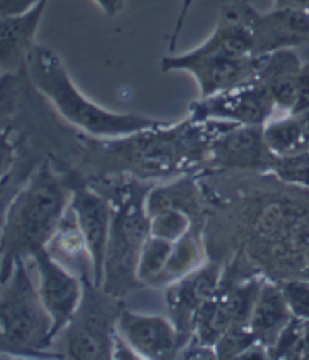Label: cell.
Returning <instances> with one entry per match:
<instances>
[{"instance_id":"cell-6","label":"cell","mask_w":309,"mask_h":360,"mask_svg":"<svg viewBox=\"0 0 309 360\" xmlns=\"http://www.w3.org/2000/svg\"><path fill=\"white\" fill-rule=\"evenodd\" d=\"M122 299L106 291L92 278H83V295L76 312L62 330V356L74 360H111Z\"/></svg>"},{"instance_id":"cell-10","label":"cell","mask_w":309,"mask_h":360,"mask_svg":"<svg viewBox=\"0 0 309 360\" xmlns=\"http://www.w3.org/2000/svg\"><path fill=\"white\" fill-rule=\"evenodd\" d=\"M273 158L263 125L228 124L213 139L206 165L213 171L270 174Z\"/></svg>"},{"instance_id":"cell-27","label":"cell","mask_w":309,"mask_h":360,"mask_svg":"<svg viewBox=\"0 0 309 360\" xmlns=\"http://www.w3.org/2000/svg\"><path fill=\"white\" fill-rule=\"evenodd\" d=\"M0 353L17 354V356H29L25 350H21V348H18L17 345H14L13 342H11L2 332H0Z\"/></svg>"},{"instance_id":"cell-1","label":"cell","mask_w":309,"mask_h":360,"mask_svg":"<svg viewBox=\"0 0 309 360\" xmlns=\"http://www.w3.org/2000/svg\"><path fill=\"white\" fill-rule=\"evenodd\" d=\"M231 122L189 118L115 139L88 143L87 157L100 174L132 175L144 181L183 176L207 163L213 139Z\"/></svg>"},{"instance_id":"cell-23","label":"cell","mask_w":309,"mask_h":360,"mask_svg":"<svg viewBox=\"0 0 309 360\" xmlns=\"http://www.w3.org/2000/svg\"><path fill=\"white\" fill-rule=\"evenodd\" d=\"M11 134H13V131L9 129L0 131V184L13 172L17 160L15 143Z\"/></svg>"},{"instance_id":"cell-5","label":"cell","mask_w":309,"mask_h":360,"mask_svg":"<svg viewBox=\"0 0 309 360\" xmlns=\"http://www.w3.org/2000/svg\"><path fill=\"white\" fill-rule=\"evenodd\" d=\"M51 329L38 285L30 276L26 259H20L8 279L0 282V332L30 357H63L47 353L55 342Z\"/></svg>"},{"instance_id":"cell-15","label":"cell","mask_w":309,"mask_h":360,"mask_svg":"<svg viewBox=\"0 0 309 360\" xmlns=\"http://www.w3.org/2000/svg\"><path fill=\"white\" fill-rule=\"evenodd\" d=\"M47 5L41 0L23 14L0 18V72L14 76L25 70Z\"/></svg>"},{"instance_id":"cell-12","label":"cell","mask_w":309,"mask_h":360,"mask_svg":"<svg viewBox=\"0 0 309 360\" xmlns=\"http://www.w3.org/2000/svg\"><path fill=\"white\" fill-rule=\"evenodd\" d=\"M240 4L252 35L255 56L309 42L308 11L273 6L269 13H258L249 0H240Z\"/></svg>"},{"instance_id":"cell-3","label":"cell","mask_w":309,"mask_h":360,"mask_svg":"<svg viewBox=\"0 0 309 360\" xmlns=\"http://www.w3.org/2000/svg\"><path fill=\"white\" fill-rule=\"evenodd\" d=\"M26 74L34 89L61 118L92 139H115L166 124L137 113H120L89 100L71 79L55 50L35 44L26 62Z\"/></svg>"},{"instance_id":"cell-13","label":"cell","mask_w":309,"mask_h":360,"mask_svg":"<svg viewBox=\"0 0 309 360\" xmlns=\"http://www.w3.org/2000/svg\"><path fill=\"white\" fill-rule=\"evenodd\" d=\"M222 279L223 267L217 262H208L166 287L169 319L175 324L183 347L194 336V324L201 306L217 291Z\"/></svg>"},{"instance_id":"cell-8","label":"cell","mask_w":309,"mask_h":360,"mask_svg":"<svg viewBox=\"0 0 309 360\" xmlns=\"http://www.w3.org/2000/svg\"><path fill=\"white\" fill-rule=\"evenodd\" d=\"M71 184L70 210L76 219L91 258L92 281L101 285L103 267L112 224V204L99 187L92 186L80 171H68Z\"/></svg>"},{"instance_id":"cell-26","label":"cell","mask_w":309,"mask_h":360,"mask_svg":"<svg viewBox=\"0 0 309 360\" xmlns=\"http://www.w3.org/2000/svg\"><path fill=\"white\" fill-rule=\"evenodd\" d=\"M106 17H116L122 13L125 0H94Z\"/></svg>"},{"instance_id":"cell-29","label":"cell","mask_w":309,"mask_h":360,"mask_svg":"<svg viewBox=\"0 0 309 360\" xmlns=\"http://www.w3.org/2000/svg\"><path fill=\"white\" fill-rule=\"evenodd\" d=\"M302 359H309V320L302 321Z\"/></svg>"},{"instance_id":"cell-17","label":"cell","mask_w":309,"mask_h":360,"mask_svg":"<svg viewBox=\"0 0 309 360\" xmlns=\"http://www.w3.org/2000/svg\"><path fill=\"white\" fill-rule=\"evenodd\" d=\"M293 319L278 282L263 279L249 319L255 341L269 350Z\"/></svg>"},{"instance_id":"cell-11","label":"cell","mask_w":309,"mask_h":360,"mask_svg":"<svg viewBox=\"0 0 309 360\" xmlns=\"http://www.w3.org/2000/svg\"><path fill=\"white\" fill-rule=\"evenodd\" d=\"M32 259L35 264L41 300L51 320L53 340H56L82 300L83 278L53 258L46 248L39 249Z\"/></svg>"},{"instance_id":"cell-25","label":"cell","mask_w":309,"mask_h":360,"mask_svg":"<svg viewBox=\"0 0 309 360\" xmlns=\"http://www.w3.org/2000/svg\"><path fill=\"white\" fill-rule=\"evenodd\" d=\"M41 0H0V18L23 14Z\"/></svg>"},{"instance_id":"cell-16","label":"cell","mask_w":309,"mask_h":360,"mask_svg":"<svg viewBox=\"0 0 309 360\" xmlns=\"http://www.w3.org/2000/svg\"><path fill=\"white\" fill-rule=\"evenodd\" d=\"M302 62L293 49H284L260 56L255 77L267 88L276 108L293 110L297 101Z\"/></svg>"},{"instance_id":"cell-20","label":"cell","mask_w":309,"mask_h":360,"mask_svg":"<svg viewBox=\"0 0 309 360\" xmlns=\"http://www.w3.org/2000/svg\"><path fill=\"white\" fill-rule=\"evenodd\" d=\"M148 216H150V234L169 241L183 238L191 229L199 226L201 221V214L175 207L158 210Z\"/></svg>"},{"instance_id":"cell-18","label":"cell","mask_w":309,"mask_h":360,"mask_svg":"<svg viewBox=\"0 0 309 360\" xmlns=\"http://www.w3.org/2000/svg\"><path fill=\"white\" fill-rule=\"evenodd\" d=\"M263 134L265 145L273 155H289L308 150L297 115L291 113L286 118L267 121L263 125Z\"/></svg>"},{"instance_id":"cell-9","label":"cell","mask_w":309,"mask_h":360,"mask_svg":"<svg viewBox=\"0 0 309 360\" xmlns=\"http://www.w3.org/2000/svg\"><path fill=\"white\" fill-rule=\"evenodd\" d=\"M276 104L267 88L257 79L239 86L199 98L190 104V118L223 121L237 125H264L270 121Z\"/></svg>"},{"instance_id":"cell-2","label":"cell","mask_w":309,"mask_h":360,"mask_svg":"<svg viewBox=\"0 0 309 360\" xmlns=\"http://www.w3.org/2000/svg\"><path fill=\"white\" fill-rule=\"evenodd\" d=\"M71 199L68 171L59 172L42 162L11 199L0 229V282L20 259L47 248L65 216Z\"/></svg>"},{"instance_id":"cell-24","label":"cell","mask_w":309,"mask_h":360,"mask_svg":"<svg viewBox=\"0 0 309 360\" xmlns=\"http://www.w3.org/2000/svg\"><path fill=\"white\" fill-rule=\"evenodd\" d=\"M309 109V63L302 65L299 76V89H297V101L291 113H301Z\"/></svg>"},{"instance_id":"cell-28","label":"cell","mask_w":309,"mask_h":360,"mask_svg":"<svg viewBox=\"0 0 309 360\" xmlns=\"http://www.w3.org/2000/svg\"><path fill=\"white\" fill-rule=\"evenodd\" d=\"M276 8H294L309 13V0H275Z\"/></svg>"},{"instance_id":"cell-22","label":"cell","mask_w":309,"mask_h":360,"mask_svg":"<svg viewBox=\"0 0 309 360\" xmlns=\"http://www.w3.org/2000/svg\"><path fill=\"white\" fill-rule=\"evenodd\" d=\"M278 285L294 319L301 321H308L309 320V281L282 279L278 282Z\"/></svg>"},{"instance_id":"cell-4","label":"cell","mask_w":309,"mask_h":360,"mask_svg":"<svg viewBox=\"0 0 309 360\" xmlns=\"http://www.w3.org/2000/svg\"><path fill=\"white\" fill-rule=\"evenodd\" d=\"M153 186L154 183L132 175L122 176L121 183H109L106 187L95 186L112 204V224L101 287L120 299L144 288L137 278V264L144 243L150 236L146 196Z\"/></svg>"},{"instance_id":"cell-14","label":"cell","mask_w":309,"mask_h":360,"mask_svg":"<svg viewBox=\"0 0 309 360\" xmlns=\"http://www.w3.org/2000/svg\"><path fill=\"white\" fill-rule=\"evenodd\" d=\"M118 333L139 359H178L183 348L175 324L162 315L136 314L124 308L118 321Z\"/></svg>"},{"instance_id":"cell-7","label":"cell","mask_w":309,"mask_h":360,"mask_svg":"<svg viewBox=\"0 0 309 360\" xmlns=\"http://www.w3.org/2000/svg\"><path fill=\"white\" fill-rule=\"evenodd\" d=\"M260 56L231 58L199 47L179 55L162 58L160 68L163 72L187 71L196 80L199 98L228 91L255 77Z\"/></svg>"},{"instance_id":"cell-21","label":"cell","mask_w":309,"mask_h":360,"mask_svg":"<svg viewBox=\"0 0 309 360\" xmlns=\"http://www.w3.org/2000/svg\"><path fill=\"white\" fill-rule=\"evenodd\" d=\"M270 174L284 184L309 187V151L275 155Z\"/></svg>"},{"instance_id":"cell-19","label":"cell","mask_w":309,"mask_h":360,"mask_svg":"<svg viewBox=\"0 0 309 360\" xmlns=\"http://www.w3.org/2000/svg\"><path fill=\"white\" fill-rule=\"evenodd\" d=\"M175 241H169L156 236H148L137 264V278L142 287H158L160 278L166 269Z\"/></svg>"}]
</instances>
